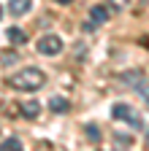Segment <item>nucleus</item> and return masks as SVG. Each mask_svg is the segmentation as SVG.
Segmentation results:
<instances>
[{
    "label": "nucleus",
    "instance_id": "nucleus-1",
    "mask_svg": "<svg viewBox=\"0 0 149 151\" xmlns=\"http://www.w3.org/2000/svg\"><path fill=\"white\" fill-rule=\"evenodd\" d=\"M46 84V73L38 68H25L19 73L8 76V86H14L16 92H38Z\"/></svg>",
    "mask_w": 149,
    "mask_h": 151
},
{
    "label": "nucleus",
    "instance_id": "nucleus-2",
    "mask_svg": "<svg viewBox=\"0 0 149 151\" xmlns=\"http://www.w3.org/2000/svg\"><path fill=\"white\" fill-rule=\"evenodd\" d=\"M35 49L41 54H46V57H57L63 51V41H60V35H44L41 41L35 43Z\"/></svg>",
    "mask_w": 149,
    "mask_h": 151
},
{
    "label": "nucleus",
    "instance_id": "nucleus-3",
    "mask_svg": "<svg viewBox=\"0 0 149 151\" xmlns=\"http://www.w3.org/2000/svg\"><path fill=\"white\" fill-rule=\"evenodd\" d=\"M111 116H114V119H119V122H130L133 127L144 129V122H141L136 113H133V108H130V105H125V103H119V105H114V108H111Z\"/></svg>",
    "mask_w": 149,
    "mask_h": 151
},
{
    "label": "nucleus",
    "instance_id": "nucleus-4",
    "mask_svg": "<svg viewBox=\"0 0 149 151\" xmlns=\"http://www.w3.org/2000/svg\"><path fill=\"white\" fill-rule=\"evenodd\" d=\"M19 113L25 119H38V113H41V103L38 100H27V103H19Z\"/></svg>",
    "mask_w": 149,
    "mask_h": 151
},
{
    "label": "nucleus",
    "instance_id": "nucleus-5",
    "mask_svg": "<svg viewBox=\"0 0 149 151\" xmlns=\"http://www.w3.org/2000/svg\"><path fill=\"white\" fill-rule=\"evenodd\" d=\"M30 6H33V0H11V3H8V11L14 16H22V14L30 11Z\"/></svg>",
    "mask_w": 149,
    "mask_h": 151
},
{
    "label": "nucleus",
    "instance_id": "nucleus-6",
    "mask_svg": "<svg viewBox=\"0 0 149 151\" xmlns=\"http://www.w3.org/2000/svg\"><path fill=\"white\" fill-rule=\"evenodd\" d=\"M49 108L54 113H68L71 111V103H68V97H52L49 100Z\"/></svg>",
    "mask_w": 149,
    "mask_h": 151
},
{
    "label": "nucleus",
    "instance_id": "nucleus-7",
    "mask_svg": "<svg viewBox=\"0 0 149 151\" xmlns=\"http://www.w3.org/2000/svg\"><path fill=\"white\" fill-rule=\"evenodd\" d=\"M89 19H95V24L106 22V19H108V8H103V6H92V8H89Z\"/></svg>",
    "mask_w": 149,
    "mask_h": 151
},
{
    "label": "nucleus",
    "instance_id": "nucleus-8",
    "mask_svg": "<svg viewBox=\"0 0 149 151\" xmlns=\"http://www.w3.org/2000/svg\"><path fill=\"white\" fill-rule=\"evenodd\" d=\"M6 35H8V41H11V43H16V46H22V43L27 41V35H25L19 27H8V32H6Z\"/></svg>",
    "mask_w": 149,
    "mask_h": 151
},
{
    "label": "nucleus",
    "instance_id": "nucleus-9",
    "mask_svg": "<svg viewBox=\"0 0 149 151\" xmlns=\"http://www.w3.org/2000/svg\"><path fill=\"white\" fill-rule=\"evenodd\" d=\"M0 151H25V148H22V143L16 140V138H8V140L0 143Z\"/></svg>",
    "mask_w": 149,
    "mask_h": 151
},
{
    "label": "nucleus",
    "instance_id": "nucleus-10",
    "mask_svg": "<svg viewBox=\"0 0 149 151\" xmlns=\"http://www.w3.org/2000/svg\"><path fill=\"white\" fill-rule=\"evenodd\" d=\"M84 132H87V138H89V140H95V143L100 140V129H98L95 124H87V127H84Z\"/></svg>",
    "mask_w": 149,
    "mask_h": 151
},
{
    "label": "nucleus",
    "instance_id": "nucleus-11",
    "mask_svg": "<svg viewBox=\"0 0 149 151\" xmlns=\"http://www.w3.org/2000/svg\"><path fill=\"white\" fill-rule=\"evenodd\" d=\"M0 60H3V62H6V65H11V62H14V60H16V51H8V49H6V51H3V54H0Z\"/></svg>",
    "mask_w": 149,
    "mask_h": 151
},
{
    "label": "nucleus",
    "instance_id": "nucleus-12",
    "mask_svg": "<svg viewBox=\"0 0 149 151\" xmlns=\"http://www.w3.org/2000/svg\"><path fill=\"white\" fill-rule=\"evenodd\" d=\"M125 6H127V0H111V8H117V11L125 8Z\"/></svg>",
    "mask_w": 149,
    "mask_h": 151
},
{
    "label": "nucleus",
    "instance_id": "nucleus-13",
    "mask_svg": "<svg viewBox=\"0 0 149 151\" xmlns=\"http://www.w3.org/2000/svg\"><path fill=\"white\" fill-rule=\"evenodd\" d=\"M57 3H63V6H65V3H71V0H57Z\"/></svg>",
    "mask_w": 149,
    "mask_h": 151
},
{
    "label": "nucleus",
    "instance_id": "nucleus-14",
    "mask_svg": "<svg viewBox=\"0 0 149 151\" xmlns=\"http://www.w3.org/2000/svg\"><path fill=\"white\" fill-rule=\"evenodd\" d=\"M0 16H3V8H0Z\"/></svg>",
    "mask_w": 149,
    "mask_h": 151
}]
</instances>
